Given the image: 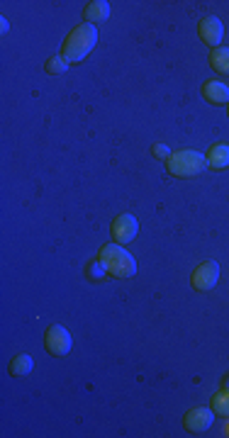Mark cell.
Wrapping results in <instances>:
<instances>
[{"instance_id":"cell-1","label":"cell","mask_w":229,"mask_h":438,"mask_svg":"<svg viewBox=\"0 0 229 438\" xmlns=\"http://www.w3.org/2000/svg\"><path fill=\"white\" fill-rule=\"evenodd\" d=\"M98 44V30L95 25H79L73 27V32H68L66 41L61 47V57L66 59L68 63H79L93 52V47Z\"/></svg>"},{"instance_id":"cell-8","label":"cell","mask_w":229,"mask_h":438,"mask_svg":"<svg viewBox=\"0 0 229 438\" xmlns=\"http://www.w3.org/2000/svg\"><path fill=\"white\" fill-rule=\"evenodd\" d=\"M198 34L208 47L217 49L219 41H222V34H224V27H222V22H219V17H215V15L203 17L198 25Z\"/></svg>"},{"instance_id":"cell-17","label":"cell","mask_w":229,"mask_h":438,"mask_svg":"<svg viewBox=\"0 0 229 438\" xmlns=\"http://www.w3.org/2000/svg\"><path fill=\"white\" fill-rule=\"evenodd\" d=\"M0 30H3V32H8V30H10V25H8V20H6V17H3V20H0Z\"/></svg>"},{"instance_id":"cell-12","label":"cell","mask_w":229,"mask_h":438,"mask_svg":"<svg viewBox=\"0 0 229 438\" xmlns=\"http://www.w3.org/2000/svg\"><path fill=\"white\" fill-rule=\"evenodd\" d=\"M210 66L217 73H222V76H229V49L227 47L212 49V54H210Z\"/></svg>"},{"instance_id":"cell-3","label":"cell","mask_w":229,"mask_h":438,"mask_svg":"<svg viewBox=\"0 0 229 438\" xmlns=\"http://www.w3.org/2000/svg\"><path fill=\"white\" fill-rule=\"evenodd\" d=\"M205 168H208V159L193 149L176 151L166 159V170L176 178H193V175L203 173Z\"/></svg>"},{"instance_id":"cell-15","label":"cell","mask_w":229,"mask_h":438,"mask_svg":"<svg viewBox=\"0 0 229 438\" xmlns=\"http://www.w3.org/2000/svg\"><path fill=\"white\" fill-rule=\"evenodd\" d=\"M68 66H71V63L66 61V59L63 57H52L47 61V73H63V71H68Z\"/></svg>"},{"instance_id":"cell-16","label":"cell","mask_w":229,"mask_h":438,"mask_svg":"<svg viewBox=\"0 0 229 438\" xmlns=\"http://www.w3.org/2000/svg\"><path fill=\"white\" fill-rule=\"evenodd\" d=\"M154 156H157V159H163V161H166L168 156H171V149H168L166 144H157V146H154Z\"/></svg>"},{"instance_id":"cell-14","label":"cell","mask_w":229,"mask_h":438,"mask_svg":"<svg viewBox=\"0 0 229 438\" xmlns=\"http://www.w3.org/2000/svg\"><path fill=\"white\" fill-rule=\"evenodd\" d=\"M212 412L215 417H229V390L217 392L212 397Z\"/></svg>"},{"instance_id":"cell-11","label":"cell","mask_w":229,"mask_h":438,"mask_svg":"<svg viewBox=\"0 0 229 438\" xmlns=\"http://www.w3.org/2000/svg\"><path fill=\"white\" fill-rule=\"evenodd\" d=\"M205 159H208L210 168H215V170L229 168V146L227 144H215Z\"/></svg>"},{"instance_id":"cell-6","label":"cell","mask_w":229,"mask_h":438,"mask_svg":"<svg viewBox=\"0 0 229 438\" xmlns=\"http://www.w3.org/2000/svg\"><path fill=\"white\" fill-rule=\"evenodd\" d=\"M137 232H139V222H137L135 215H120L110 227V234L117 243H130L135 241Z\"/></svg>"},{"instance_id":"cell-10","label":"cell","mask_w":229,"mask_h":438,"mask_svg":"<svg viewBox=\"0 0 229 438\" xmlns=\"http://www.w3.org/2000/svg\"><path fill=\"white\" fill-rule=\"evenodd\" d=\"M83 17L88 25L95 22H105L110 17V3L108 0H90L88 6L83 8Z\"/></svg>"},{"instance_id":"cell-9","label":"cell","mask_w":229,"mask_h":438,"mask_svg":"<svg viewBox=\"0 0 229 438\" xmlns=\"http://www.w3.org/2000/svg\"><path fill=\"white\" fill-rule=\"evenodd\" d=\"M203 98L212 105H227L229 103V86L219 81H208L203 83Z\"/></svg>"},{"instance_id":"cell-2","label":"cell","mask_w":229,"mask_h":438,"mask_svg":"<svg viewBox=\"0 0 229 438\" xmlns=\"http://www.w3.org/2000/svg\"><path fill=\"white\" fill-rule=\"evenodd\" d=\"M98 261L105 273L114 278H132L137 273V261L132 258V253L122 248V243H105L98 253Z\"/></svg>"},{"instance_id":"cell-13","label":"cell","mask_w":229,"mask_h":438,"mask_svg":"<svg viewBox=\"0 0 229 438\" xmlns=\"http://www.w3.org/2000/svg\"><path fill=\"white\" fill-rule=\"evenodd\" d=\"M32 368H34V361H32V356H27V353H20V356H15L10 361V375L15 377H25L32 372Z\"/></svg>"},{"instance_id":"cell-5","label":"cell","mask_w":229,"mask_h":438,"mask_svg":"<svg viewBox=\"0 0 229 438\" xmlns=\"http://www.w3.org/2000/svg\"><path fill=\"white\" fill-rule=\"evenodd\" d=\"M44 346H47V350L52 353V356H68V350H71L73 346V339L71 334H68L63 326L54 324L47 329V336H44Z\"/></svg>"},{"instance_id":"cell-7","label":"cell","mask_w":229,"mask_h":438,"mask_svg":"<svg viewBox=\"0 0 229 438\" xmlns=\"http://www.w3.org/2000/svg\"><path fill=\"white\" fill-rule=\"evenodd\" d=\"M212 421H215L212 407H195V409H190V412L186 414V419H183V426H186L190 433H203V431H208V428L212 426Z\"/></svg>"},{"instance_id":"cell-4","label":"cell","mask_w":229,"mask_h":438,"mask_svg":"<svg viewBox=\"0 0 229 438\" xmlns=\"http://www.w3.org/2000/svg\"><path fill=\"white\" fill-rule=\"evenodd\" d=\"M217 280H219V263L217 261L200 263L198 268L193 270V275H190V283H193V288L200 290V292H210V290L217 285Z\"/></svg>"}]
</instances>
